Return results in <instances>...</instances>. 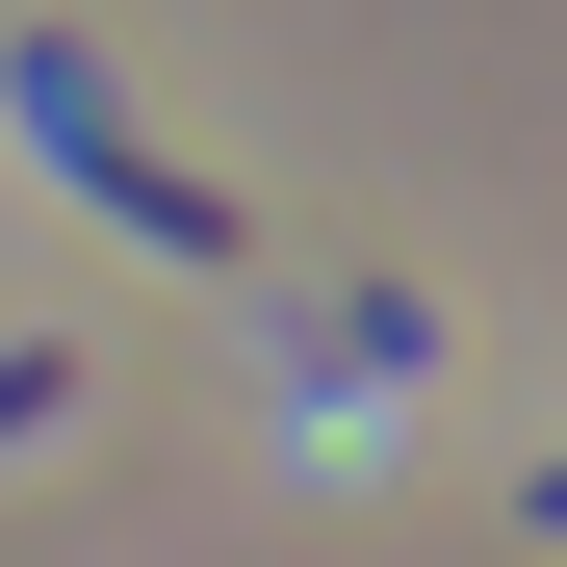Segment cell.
<instances>
[{
	"label": "cell",
	"mask_w": 567,
	"mask_h": 567,
	"mask_svg": "<svg viewBox=\"0 0 567 567\" xmlns=\"http://www.w3.org/2000/svg\"><path fill=\"white\" fill-rule=\"evenodd\" d=\"M52 413H78V361H52V336H0V439H52Z\"/></svg>",
	"instance_id": "cell-2"
},
{
	"label": "cell",
	"mask_w": 567,
	"mask_h": 567,
	"mask_svg": "<svg viewBox=\"0 0 567 567\" xmlns=\"http://www.w3.org/2000/svg\"><path fill=\"white\" fill-rule=\"evenodd\" d=\"M0 130H27V155H52L130 258H258V207H233L207 155H155V130L104 104V52H78V27H0Z\"/></svg>",
	"instance_id": "cell-1"
}]
</instances>
